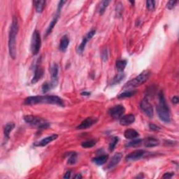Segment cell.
<instances>
[{
    "instance_id": "1f68e13d",
    "label": "cell",
    "mask_w": 179,
    "mask_h": 179,
    "mask_svg": "<svg viewBox=\"0 0 179 179\" xmlns=\"http://www.w3.org/2000/svg\"><path fill=\"white\" fill-rule=\"evenodd\" d=\"M118 141H119V139L118 138L117 136L113 137V139L111 140L110 144H109V150H113L114 148H116V145H117V144L118 143Z\"/></svg>"
},
{
    "instance_id": "603a6c76",
    "label": "cell",
    "mask_w": 179,
    "mask_h": 179,
    "mask_svg": "<svg viewBox=\"0 0 179 179\" xmlns=\"http://www.w3.org/2000/svg\"><path fill=\"white\" fill-rule=\"evenodd\" d=\"M34 3L35 4L36 11L37 13H41L43 11L46 5V1H35L34 2Z\"/></svg>"
},
{
    "instance_id": "4316f807",
    "label": "cell",
    "mask_w": 179,
    "mask_h": 179,
    "mask_svg": "<svg viewBox=\"0 0 179 179\" xmlns=\"http://www.w3.org/2000/svg\"><path fill=\"white\" fill-rule=\"evenodd\" d=\"M77 161V155L76 153H71V155H69V157L67 160V163L70 165H73Z\"/></svg>"
},
{
    "instance_id": "4dcf8cb0",
    "label": "cell",
    "mask_w": 179,
    "mask_h": 179,
    "mask_svg": "<svg viewBox=\"0 0 179 179\" xmlns=\"http://www.w3.org/2000/svg\"><path fill=\"white\" fill-rule=\"evenodd\" d=\"M41 88H42V92L43 93H46L48 92L50 90H51L52 88H53V85L51 84V83H44Z\"/></svg>"
},
{
    "instance_id": "83f0119b",
    "label": "cell",
    "mask_w": 179,
    "mask_h": 179,
    "mask_svg": "<svg viewBox=\"0 0 179 179\" xmlns=\"http://www.w3.org/2000/svg\"><path fill=\"white\" fill-rule=\"evenodd\" d=\"M110 3L109 1H103L102 2V3L100 4V10H99V13L100 15H103L104 13L105 12V10L106 8H107L108 4Z\"/></svg>"
},
{
    "instance_id": "7a4b0ae2",
    "label": "cell",
    "mask_w": 179,
    "mask_h": 179,
    "mask_svg": "<svg viewBox=\"0 0 179 179\" xmlns=\"http://www.w3.org/2000/svg\"><path fill=\"white\" fill-rule=\"evenodd\" d=\"M19 30L18 21L16 17H14L9 35V51L11 58H16V36Z\"/></svg>"
},
{
    "instance_id": "5bb4252c",
    "label": "cell",
    "mask_w": 179,
    "mask_h": 179,
    "mask_svg": "<svg viewBox=\"0 0 179 179\" xmlns=\"http://www.w3.org/2000/svg\"><path fill=\"white\" fill-rule=\"evenodd\" d=\"M43 70L41 67H40L39 64H37V65L35 66V75H34V77L32 80V83L35 84L36 83H37L39 80L43 77Z\"/></svg>"
},
{
    "instance_id": "9a60e30c",
    "label": "cell",
    "mask_w": 179,
    "mask_h": 179,
    "mask_svg": "<svg viewBox=\"0 0 179 179\" xmlns=\"http://www.w3.org/2000/svg\"><path fill=\"white\" fill-rule=\"evenodd\" d=\"M134 121H135V116H134V115H133V114H128V115L121 117L120 123L121 125L127 126L132 124Z\"/></svg>"
},
{
    "instance_id": "d6986e66",
    "label": "cell",
    "mask_w": 179,
    "mask_h": 179,
    "mask_svg": "<svg viewBox=\"0 0 179 179\" xmlns=\"http://www.w3.org/2000/svg\"><path fill=\"white\" fill-rule=\"evenodd\" d=\"M108 160V155H100V156L99 157H95L94 159L92 160V162L97 165H104L106 162H107Z\"/></svg>"
},
{
    "instance_id": "2e32d148",
    "label": "cell",
    "mask_w": 179,
    "mask_h": 179,
    "mask_svg": "<svg viewBox=\"0 0 179 179\" xmlns=\"http://www.w3.org/2000/svg\"><path fill=\"white\" fill-rule=\"evenodd\" d=\"M122 157H123V154L120 153H116L113 155V157L111 158L109 164L107 166V168L111 169L117 165L118 163L120 162Z\"/></svg>"
},
{
    "instance_id": "f1b7e54d",
    "label": "cell",
    "mask_w": 179,
    "mask_h": 179,
    "mask_svg": "<svg viewBox=\"0 0 179 179\" xmlns=\"http://www.w3.org/2000/svg\"><path fill=\"white\" fill-rule=\"evenodd\" d=\"M143 141V139H135L132 140L130 142H129L128 144L126 145L127 147H136L139 146L140 144H141Z\"/></svg>"
},
{
    "instance_id": "484cf974",
    "label": "cell",
    "mask_w": 179,
    "mask_h": 179,
    "mask_svg": "<svg viewBox=\"0 0 179 179\" xmlns=\"http://www.w3.org/2000/svg\"><path fill=\"white\" fill-rule=\"evenodd\" d=\"M136 93V90H126V91H124V92L121 93V94L119 95L118 96V97L120 98V99H121V98L130 97H132V96H133V95H135Z\"/></svg>"
},
{
    "instance_id": "4fadbf2b",
    "label": "cell",
    "mask_w": 179,
    "mask_h": 179,
    "mask_svg": "<svg viewBox=\"0 0 179 179\" xmlns=\"http://www.w3.org/2000/svg\"><path fill=\"white\" fill-rule=\"evenodd\" d=\"M145 154V151L143 150H138L135 151L131 153L130 154L127 155L126 160L128 161H134L138 160L140 158H141Z\"/></svg>"
},
{
    "instance_id": "ffe728a7",
    "label": "cell",
    "mask_w": 179,
    "mask_h": 179,
    "mask_svg": "<svg viewBox=\"0 0 179 179\" xmlns=\"http://www.w3.org/2000/svg\"><path fill=\"white\" fill-rule=\"evenodd\" d=\"M124 136L128 139H133L139 136V133L132 129H128L124 132Z\"/></svg>"
},
{
    "instance_id": "f35d334b",
    "label": "cell",
    "mask_w": 179,
    "mask_h": 179,
    "mask_svg": "<svg viewBox=\"0 0 179 179\" xmlns=\"http://www.w3.org/2000/svg\"><path fill=\"white\" fill-rule=\"evenodd\" d=\"M71 171H68V172L66 173V174L64 175V178H69L70 177H71Z\"/></svg>"
},
{
    "instance_id": "52a82bcc",
    "label": "cell",
    "mask_w": 179,
    "mask_h": 179,
    "mask_svg": "<svg viewBox=\"0 0 179 179\" xmlns=\"http://www.w3.org/2000/svg\"><path fill=\"white\" fill-rule=\"evenodd\" d=\"M140 107L146 116H148L149 118H153V108L152 104L149 102L147 98H144L141 101Z\"/></svg>"
},
{
    "instance_id": "ba28073f",
    "label": "cell",
    "mask_w": 179,
    "mask_h": 179,
    "mask_svg": "<svg viewBox=\"0 0 179 179\" xmlns=\"http://www.w3.org/2000/svg\"><path fill=\"white\" fill-rule=\"evenodd\" d=\"M124 111H125V108L123 105H116L111 108L108 111V113H109L111 117L115 119H118L122 117Z\"/></svg>"
},
{
    "instance_id": "f546056e",
    "label": "cell",
    "mask_w": 179,
    "mask_h": 179,
    "mask_svg": "<svg viewBox=\"0 0 179 179\" xmlns=\"http://www.w3.org/2000/svg\"><path fill=\"white\" fill-rule=\"evenodd\" d=\"M124 78V74H123V72H120L118 74L116 75V76L114 77L113 80V84H117L119 83L122 80H123Z\"/></svg>"
},
{
    "instance_id": "e575fe53",
    "label": "cell",
    "mask_w": 179,
    "mask_h": 179,
    "mask_svg": "<svg viewBox=\"0 0 179 179\" xmlns=\"http://www.w3.org/2000/svg\"><path fill=\"white\" fill-rule=\"evenodd\" d=\"M149 128L153 131L157 132V131H160V128H159V127L157 126V125H155V124H149Z\"/></svg>"
},
{
    "instance_id": "d590c367",
    "label": "cell",
    "mask_w": 179,
    "mask_h": 179,
    "mask_svg": "<svg viewBox=\"0 0 179 179\" xmlns=\"http://www.w3.org/2000/svg\"><path fill=\"white\" fill-rule=\"evenodd\" d=\"M173 176V173H166L162 176V178H172Z\"/></svg>"
},
{
    "instance_id": "8fae6325",
    "label": "cell",
    "mask_w": 179,
    "mask_h": 179,
    "mask_svg": "<svg viewBox=\"0 0 179 179\" xmlns=\"http://www.w3.org/2000/svg\"><path fill=\"white\" fill-rule=\"evenodd\" d=\"M51 74L52 78L51 84L53 85V87H55L58 82V71L59 67L58 64H53L51 67Z\"/></svg>"
},
{
    "instance_id": "ab89813d",
    "label": "cell",
    "mask_w": 179,
    "mask_h": 179,
    "mask_svg": "<svg viewBox=\"0 0 179 179\" xmlns=\"http://www.w3.org/2000/svg\"><path fill=\"white\" fill-rule=\"evenodd\" d=\"M81 95H83V96H90V92H83L81 93Z\"/></svg>"
},
{
    "instance_id": "44dd1931",
    "label": "cell",
    "mask_w": 179,
    "mask_h": 179,
    "mask_svg": "<svg viewBox=\"0 0 179 179\" xmlns=\"http://www.w3.org/2000/svg\"><path fill=\"white\" fill-rule=\"evenodd\" d=\"M15 128V124L14 123H9L6 124V126L4 127V136L6 139H9V136H10V133L12 132L13 129Z\"/></svg>"
},
{
    "instance_id": "30bf717a",
    "label": "cell",
    "mask_w": 179,
    "mask_h": 179,
    "mask_svg": "<svg viewBox=\"0 0 179 179\" xmlns=\"http://www.w3.org/2000/svg\"><path fill=\"white\" fill-rule=\"evenodd\" d=\"M95 33H96V30H91L90 32H89L87 34L86 37L83 39L82 42L80 43V44L79 46V48H78V53H79V54H82L83 53V52L84 50H85V46H86L87 42L90 39H91L93 37H94V35H95Z\"/></svg>"
},
{
    "instance_id": "3957f363",
    "label": "cell",
    "mask_w": 179,
    "mask_h": 179,
    "mask_svg": "<svg viewBox=\"0 0 179 179\" xmlns=\"http://www.w3.org/2000/svg\"><path fill=\"white\" fill-rule=\"evenodd\" d=\"M157 112L161 120L165 123H169L171 121L169 110L162 91H160L159 94V104L157 107Z\"/></svg>"
},
{
    "instance_id": "7c38bea8",
    "label": "cell",
    "mask_w": 179,
    "mask_h": 179,
    "mask_svg": "<svg viewBox=\"0 0 179 179\" xmlns=\"http://www.w3.org/2000/svg\"><path fill=\"white\" fill-rule=\"evenodd\" d=\"M58 135L56 134H52V135L49 136L48 137H46V138H44L43 139H41L40 141L37 142L35 144V146H39V147H43V146H46V145H48V144H50L51 142L55 141L57 139H58Z\"/></svg>"
},
{
    "instance_id": "e0dca14e",
    "label": "cell",
    "mask_w": 179,
    "mask_h": 179,
    "mask_svg": "<svg viewBox=\"0 0 179 179\" xmlns=\"http://www.w3.org/2000/svg\"><path fill=\"white\" fill-rule=\"evenodd\" d=\"M160 144V141L154 137H147L144 140V146L147 148H153L157 146Z\"/></svg>"
},
{
    "instance_id": "8992f818",
    "label": "cell",
    "mask_w": 179,
    "mask_h": 179,
    "mask_svg": "<svg viewBox=\"0 0 179 179\" xmlns=\"http://www.w3.org/2000/svg\"><path fill=\"white\" fill-rule=\"evenodd\" d=\"M41 46V39L40 32L38 30H35L33 32L32 41H31V51L34 55H37L39 52Z\"/></svg>"
},
{
    "instance_id": "d6a6232c",
    "label": "cell",
    "mask_w": 179,
    "mask_h": 179,
    "mask_svg": "<svg viewBox=\"0 0 179 179\" xmlns=\"http://www.w3.org/2000/svg\"><path fill=\"white\" fill-rule=\"evenodd\" d=\"M146 6L147 9L150 10V11H153L155 7V2L153 1V0H150V1L146 2Z\"/></svg>"
},
{
    "instance_id": "ac0fdd59",
    "label": "cell",
    "mask_w": 179,
    "mask_h": 179,
    "mask_svg": "<svg viewBox=\"0 0 179 179\" xmlns=\"http://www.w3.org/2000/svg\"><path fill=\"white\" fill-rule=\"evenodd\" d=\"M69 44V39L67 35H64L61 39L60 43H59V49L62 52H65L68 48Z\"/></svg>"
},
{
    "instance_id": "5b68a950",
    "label": "cell",
    "mask_w": 179,
    "mask_h": 179,
    "mask_svg": "<svg viewBox=\"0 0 179 179\" xmlns=\"http://www.w3.org/2000/svg\"><path fill=\"white\" fill-rule=\"evenodd\" d=\"M150 75V71H148V70L143 71L142 73L138 75V76L134 78V79L129 80V82L127 83L126 85L124 86V88L137 87L144 84V83H146L148 79H149Z\"/></svg>"
},
{
    "instance_id": "74e56055",
    "label": "cell",
    "mask_w": 179,
    "mask_h": 179,
    "mask_svg": "<svg viewBox=\"0 0 179 179\" xmlns=\"http://www.w3.org/2000/svg\"><path fill=\"white\" fill-rule=\"evenodd\" d=\"M107 51H104L103 52V53H102V58L104 59V58H104V61H106V60H107V58H108V56H107Z\"/></svg>"
},
{
    "instance_id": "d4e9b609",
    "label": "cell",
    "mask_w": 179,
    "mask_h": 179,
    "mask_svg": "<svg viewBox=\"0 0 179 179\" xmlns=\"http://www.w3.org/2000/svg\"><path fill=\"white\" fill-rule=\"evenodd\" d=\"M127 60H118L116 62V68L120 72H123L127 66Z\"/></svg>"
},
{
    "instance_id": "9c48e42d",
    "label": "cell",
    "mask_w": 179,
    "mask_h": 179,
    "mask_svg": "<svg viewBox=\"0 0 179 179\" xmlns=\"http://www.w3.org/2000/svg\"><path fill=\"white\" fill-rule=\"evenodd\" d=\"M98 119L95 117H88L82 122L79 126L77 127L78 129H85L91 128L92 125L96 124Z\"/></svg>"
},
{
    "instance_id": "277c9868",
    "label": "cell",
    "mask_w": 179,
    "mask_h": 179,
    "mask_svg": "<svg viewBox=\"0 0 179 179\" xmlns=\"http://www.w3.org/2000/svg\"><path fill=\"white\" fill-rule=\"evenodd\" d=\"M24 120L26 123L30 124V125L41 129L48 128L50 125L48 122H47V120H45V119L35 116H25Z\"/></svg>"
},
{
    "instance_id": "cb8c5ba5",
    "label": "cell",
    "mask_w": 179,
    "mask_h": 179,
    "mask_svg": "<svg viewBox=\"0 0 179 179\" xmlns=\"http://www.w3.org/2000/svg\"><path fill=\"white\" fill-rule=\"evenodd\" d=\"M96 144H97V140L91 139L83 142L81 146L83 148H92L93 146H95Z\"/></svg>"
},
{
    "instance_id": "8d00e7d4",
    "label": "cell",
    "mask_w": 179,
    "mask_h": 179,
    "mask_svg": "<svg viewBox=\"0 0 179 179\" xmlns=\"http://www.w3.org/2000/svg\"><path fill=\"white\" fill-rule=\"evenodd\" d=\"M179 102V99H178V97H177V96H175V97H173L172 98V102L173 104H177Z\"/></svg>"
},
{
    "instance_id": "7402d4cb",
    "label": "cell",
    "mask_w": 179,
    "mask_h": 179,
    "mask_svg": "<svg viewBox=\"0 0 179 179\" xmlns=\"http://www.w3.org/2000/svg\"><path fill=\"white\" fill-rule=\"evenodd\" d=\"M59 14H58V13H57L56 15H55V17H54V18L51 22L50 25H49V26H48L47 31H46V37H47V36H48L52 32V31H53L54 27H55V25H56V23H57V22H58V20L59 19Z\"/></svg>"
},
{
    "instance_id": "836d02e7",
    "label": "cell",
    "mask_w": 179,
    "mask_h": 179,
    "mask_svg": "<svg viewBox=\"0 0 179 179\" xmlns=\"http://www.w3.org/2000/svg\"><path fill=\"white\" fill-rule=\"evenodd\" d=\"M177 3H178L177 1H169V2H168V3L167 4V8L168 9L172 10L176 6V5L177 4Z\"/></svg>"
},
{
    "instance_id": "6da1fadb",
    "label": "cell",
    "mask_w": 179,
    "mask_h": 179,
    "mask_svg": "<svg viewBox=\"0 0 179 179\" xmlns=\"http://www.w3.org/2000/svg\"><path fill=\"white\" fill-rule=\"evenodd\" d=\"M26 105H34L37 104H50L58 106H64V102L61 98L54 95H44V96H34L26 98L24 101Z\"/></svg>"
},
{
    "instance_id": "60d3db41",
    "label": "cell",
    "mask_w": 179,
    "mask_h": 179,
    "mask_svg": "<svg viewBox=\"0 0 179 179\" xmlns=\"http://www.w3.org/2000/svg\"><path fill=\"white\" fill-rule=\"evenodd\" d=\"M74 178H82V176L79 173V174H76Z\"/></svg>"
}]
</instances>
